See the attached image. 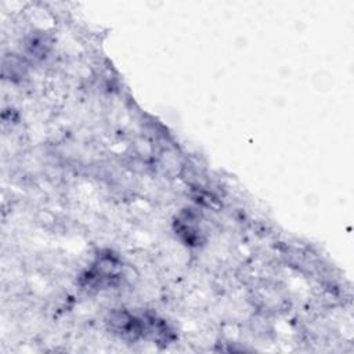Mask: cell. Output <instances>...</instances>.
I'll return each instance as SVG.
<instances>
[{"label": "cell", "mask_w": 354, "mask_h": 354, "mask_svg": "<svg viewBox=\"0 0 354 354\" xmlns=\"http://www.w3.org/2000/svg\"><path fill=\"white\" fill-rule=\"evenodd\" d=\"M176 234H178L187 245L199 243V239H201L199 218L191 209H188V212H183L176 220Z\"/></svg>", "instance_id": "obj_1"}, {"label": "cell", "mask_w": 354, "mask_h": 354, "mask_svg": "<svg viewBox=\"0 0 354 354\" xmlns=\"http://www.w3.org/2000/svg\"><path fill=\"white\" fill-rule=\"evenodd\" d=\"M51 37L46 32H32L26 39H25V51L29 57L41 59L44 58L50 48H51Z\"/></svg>", "instance_id": "obj_2"}, {"label": "cell", "mask_w": 354, "mask_h": 354, "mask_svg": "<svg viewBox=\"0 0 354 354\" xmlns=\"http://www.w3.org/2000/svg\"><path fill=\"white\" fill-rule=\"evenodd\" d=\"M25 65L22 62L21 58L11 55L10 58H4L3 59V76L8 77V79H15V77H22L25 76Z\"/></svg>", "instance_id": "obj_3"}]
</instances>
